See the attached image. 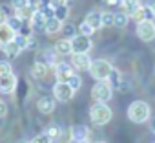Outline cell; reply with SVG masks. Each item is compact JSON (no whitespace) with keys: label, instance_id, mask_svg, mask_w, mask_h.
<instances>
[{"label":"cell","instance_id":"1","mask_svg":"<svg viewBox=\"0 0 155 143\" xmlns=\"http://www.w3.org/2000/svg\"><path fill=\"white\" fill-rule=\"evenodd\" d=\"M111 117H113V112H111V108L106 103H95V105H91V108H90V119H91V123L95 127L108 125L111 121Z\"/></svg>","mask_w":155,"mask_h":143},{"label":"cell","instance_id":"2","mask_svg":"<svg viewBox=\"0 0 155 143\" xmlns=\"http://www.w3.org/2000/svg\"><path fill=\"white\" fill-rule=\"evenodd\" d=\"M150 114H151V108L146 101H133L130 106H128V117L131 123H146L150 119Z\"/></svg>","mask_w":155,"mask_h":143},{"label":"cell","instance_id":"3","mask_svg":"<svg viewBox=\"0 0 155 143\" xmlns=\"http://www.w3.org/2000/svg\"><path fill=\"white\" fill-rule=\"evenodd\" d=\"M111 70H113V66H111L106 59H95V61H91L90 74H91V77L97 79V81H108Z\"/></svg>","mask_w":155,"mask_h":143},{"label":"cell","instance_id":"4","mask_svg":"<svg viewBox=\"0 0 155 143\" xmlns=\"http://www.w3.org/2000/svg\"><path fill=\"white\" fill-rule=\"evenodd\" d=\"M91 97L95 103H108L113 97V88L108 81H97L91 88Z\"/></svg>","mask_w":155,"mask_h":143},{"label":"cell","instance_id":"5","mask_svg":"<svg viewBox=\"0 0 155 143\" xmlns=\"http://www.w3.org/2000/svg\"><path fill=\"white\" fill-rule=\"evenodd\" d=\"M137 37L142 40V42H151L155 40V22L153 20H142V22H137Z\"/></svg>","mask_w":155,"mask_h":143},{"label":"cell","instance_id":"6","mask_svg":"<svg viewBox=\"0 0 155 143\" xmlns=\"http://www.w3.org/2000/svg\"><path fill=\"white\" fill-rule=\"evenodd\" d=\"M73 96H75V90L68 83H55V86H53V97L57 101L68 103V101L73 99Z\"/></svg>","mask_w":155,"mask_h":143},{"label":"cell","instance_id":"7","mask_svg":"<svg viewBox=\"0 0 155 143\" xmlns=\"http://www.w3.org/2000/svg\"><path fill=\"white\" fill-rule=\"evenodd\" d=\"M93 42H91V37H84L81 33H77L73 39H71V48H73V53H88L91 50Z\"/></svg>","mask_w":155,"mask_h":143},{"label":"cell","instance_id":"8","mask_svg":"<svg viewBox=\"0 0 155 143\" xmlns=\"http://www.w3.org/2000/svg\"><path fill=\"white\" fill-rule=\"evenodd\" d=\"M73 70L77 72H90V66H91V59L88 53H71V62Z\"/></svg>","mask_w":155,"mask_h":143},{"label":"cell","instance_id":"9","mask_svg":"<svg viewBox=\"0 0 155 143\" xmlns=\"http://www.w3.org/2000/svg\"><path fill=\"white\" fill-rule=\"evenodd\" d=\"M69 138H71V143H88L90 130L84 125H73L69 130Z\"/></svg>","mask_w":155,"mask_h":143},{"label":"cell","instance_id":"10","mask_svg":"<svg viewBox=\"0 0 155 143\" xmlns=\"http://www.w3.org/2000/svg\"><path fill=\"white\" fill-rule=\"evenodd\" d=\"M75 74L73 72V66L68 64V62H57L55 64V77H57V83H68V79Z\"/></svg>","mask_w":155,"mask_h":143},{"label":"cell","instance_id":"11","mask_svg":"<svg viewBox=\"0 0 155 143\" xmlns=\"http://www.w3.org/2000/svg\"><path fill=\"white\" fill-rule=\"evenodd\" d=\"M17 37V31L6 22V24H0V50H2L4 46H8L9 42H13Z\"/></svg>","mask_w":155,"mask_h":143},{"label":"cell","instance_id":"12","mask_svg":"<svg viewBox=\"0 0 155 143\" xmlns=\"http://www.w3.org/2000/svg\"><path fill=\"white\" fill-rule=\"evenodd\" d=\"M17 88V75L8 74V75H0V92L2 94H13Z\"/></svg>","mask_w":155,"mask_h":143},{"label":"cell","instance_id":"13","mask_svg":"<svg viewBox=\"0 0 155 143\" xmlns=\"http://www.w3.org/2000/svg\"><path fill=\"white\" fill-rule=\"evenodd\" d=\"M55 97H51V96H42L38 101H37V108H38V112L40 114H51L53 110H55Z\"/></svg>","mask_w":155,"mask_h":143},{"label":"cell","instance_id":"14","mask_svg":"<svg viewBox=\"0 0 155 143\" xmlns=\"http://www.w3.org/2000/svg\"><path fill=\"white\" fill-rule=\"evenodd\" d=\"M108 83L111 85V88H119V90H122V92L128 88V83H126L124 77L120 75V72L115 70V68L111 70V74H110V77H108Z\"/></svg>","mask_w":155,"mask_h":143},{"label":"cell","instance_id":"15","mask_svg":"<svg viewBox=\"0 0 155 143\" xmlns=\"http://www.w3.org/2000/svg\"><path fill=\"white\" fill-rule=\"evenodd\" d=\"M46 20H48V17H46L42 11H35L33 17H31V20H29L31 30H33V31H44V28H46Z\"/></svg>","mask_w":155,"mask_h":143},{"label":"cell","instance_id":"16","mask_svg":"<svg viewBox=\"0 0 155 143\" xmlns=\"http://www.w3.org/2000/svg\"><path fill=\"white\" fill-rule=\"evenodd\" d=\"M84 22H88L95 31H99L102 28V11H90L84 19Z\"/></svg>","mask_w":155,"mask_h":143},{"label":"cell","instance_id":"17","mask_svg":"<svg viewBox=\"0 0 155 143\" xmlns=\"http://www.w3.org/2000/svg\"><path fill=\"white\" fill-rule=\"evenodd\" d=\"M53 50L58 53V55H71L73 53V48H71V39H60L55 42Z\"/></svg>","mask_w":155,"mask_h":143},{"label":"cell","instance_id":"18","mask_svg":"<svg viewBox=\"0 0 155 143\" xmlns=\"http://www.w3.org/2000/svg\"><path fill=\"white\" fill-rule=\"evenodd\" d=\"M48 72H49V66L46 62H42V61H37L33 64V68H31V75L35 79H44L48 75Z\"/></svg>","mask_w":155,"mask_h":143},{"label":"cell","instance_id":"19","mask_svg":"<svg viewBox=\"0 0 155 143\" xmlns=\"http://www.w3.org/2000/svg\"><path fill=\"white\" fill-rule=\"evenodd\" d=\"M62 24H64V22H60L57 17H49V19L46 20V28H44V31L49 33V35H55V33L62 31Z\"/></svg>","mask_w":155,"mask_h":143},{"label":"cell","instance_id":"20","mask_svg":"<svg viewBox=\"0 0 155 143\" xmlns=\"http://www.w3.org/2000/svg\"><path fill=\"white\" fill-rule=\"evenodd\" d=\"M131 19H135L137 22H142V20H151V19H153V13H151V9H150L146 4H140V8L135 11V15H133Z\"/></svg>","mask_w":155,"mask_h":143},{"label":"cell","instance_id":"21","mask_svg":"<svg viewBox=\"0 0 155 143\" xmlns=\"http://www.w3.org/2000/svg\"><path fill=\"white\" fill-rule=\"evenodd\" d=\"M120 8H124L122 11L126 15H130V19H131L135 15V11L140 8V0H122V6Z\"/></svg>","mask_w":155,"mask_h":143},{"label":"cell","instance_id":"22","mask_svg":"<svg viewBox=\"0 0 155 143\" xmlns=\"http://www.w3.org/2000/svg\"><path fill=\"white\" fill-rule=\"evenodd\" d=\"M53 15H55L60 22H66V20H68V17H69V8H68V4L53 6Z\"/></svg>","mask_w":155,"mask_h":143},{"label":"cell","instance_id":"23","mask_svg":"<svg viewBox=\"0 0 155 143\" xmlns=\"http://www.w3.org/2000/svg\"><path fill=\"white\" fill-rule=\"evenodd\" d=\"M2 51L8 55V59H15V57H18L20 53H22V50H20V46L13 40V42H9L8 46H4L2 48Z\"/></svg>","mask_w":155,"mask_h":143},{"label":"cell","instance_id":"24","mask_svg":"<svg viewBox=\"0 0 155 143\" xmlns=\"http://www.w3.org/2000/svg\"><path fill=\"white\" fill-rule=\"evenodd\" d=\"M128 22H130V15H126L124 11H119V13H115V28H126L128 26Z\"/></svg>","mask_w":155,"mask_h":143},{"label":"cell","instance_id":"25","mask_svg":"<svg viewBox=\"0 0 155 143\" xmlns=\"http://www.w3.org/2000/svg\"><path fill=\"white\" fill-rule=\"evenodd\" d=\"M115 26V13L102 11V28H111Z\"/></svg>","mask_w":155,"mask_h":143},{"label":"cell","instance_id":"26","mask_svg":"<svg viewBox=\"0 0 155 143\" xmlns=\"http://www.w3.org/2000/svg\"><path fill=\"white\" fill-rule=\"evenodd\" d=\"M62 33H64V39H73L77 35V28L73 24L66 22V24H62Z\"/></svg>","mask_w":155,"mask_h":143},{"label":"cell","instance_id":"27","mask_svg":"<svg viewBox=\"0 0 155 143\" xmlns=\"http://www.w3.org/2000/svg\"><path fill=\"white\" fill-rule=\"evenodd\" d=\"M68 85L77 92V90H81V86H82V79H81V75L79 74H73L69 79H68Z\"/></svg>","mask_w":155,"mask_h":143},{"label":"cell","instance_id":"28","mask_svg":"<svg viewBox=\"0 0 155 143\" xmlns=\"http://www.w3.org/2000/svg\"><path fill=\"white\" fill-rule=\"evenodd\" d=\"M77 31H79L81 35H84V37H91V35L95 33V30H93L88 22H81V26L77 28Z\"/></svg>","mask_w":155,"mask_h":143},{"label":"cell","instance_id":"29","mask_svg":"<svg viewBox=\"0 0 155 143\" xmlns=\"http://www.w3.org/2000/svg\"><path fill=\"white\" fill-rule=\"evenodd\" d=\"M46 134H48L51 139H58V138H60V134H62V130H60V127H58V125H49V127L46 128Z\"/></svg>","mask_w":155,"mask_h":143},{"label":"cell","instance_id":"30","mask_svg":"<svg viewBox=\"0 0 155 143\" xmlns=\"http://www.w3.org/2000/svg\"><path fill=\"white\" fill-rule=\"evenodd\" d=\"M8 74H13L11 62L9 61H0V75H8Z\"/></svg>","mask_w":155,"mask_h":143},{"label":"cell","instance_id":"31","mask_svg":"<svg viewBox=\"0 0 155 143\" xmlns=\"http://www.w3.org/2000/svg\"><path fill=\"white\" fill-rule=\"evenodd\" d=\"M28 6H29V0H11V8L15 11H20V9H24Z\"/></svg>","mask_w":155,"mask_h":143},{"label":"cell","instance_id":"32","mask_svg":"<svg viewBox=\"0 0 155 143\" xmlns=\"http://www.w3.org/2000/svg\"><path fill=\"white\" fill-rule=\"evenodd\" d=\"M31 143H53V139H51L46 132H42V134H38L35 139H31Z\"/></svg>","mask_w":155,"mask_h":143},{"label":"cell","instance_id":"33","mask_svg":"<svg viewBox=\"0 0 155 143\" xmlns=\"http://www.w3.org/2000/svg\"><path fill=\"white\" fill-rule=\"evenodd\" d=\"M8 6H4V4H0V24H6L8 22Z\"/></svg>","mask_w":155,"mask_h":143},{"label":"cell","instance_id":"34","mask_svg":"<svg viewBox=\"0 0 155 143\" xmlns=\"http://www.w3.org/2000/svg\"><path fill=\"white\" fill-rule=\"evenodd\" d=\"M6 116H8V105L4 101H0V119L6 117Z\"/></svg>","mask_w":155,"mask_h":143},{"label":"cell","instance_id":"35","mask_svg":"<svg viewBox=\"0 0 155 143\" xmlns=\"http://www.w3.org/2000/svg\"><path fill=\"white\" fill-rule=\"evenodd\" d=\"M146 6L151 9V13H153V17H155V0H148V2H146Z\"/></svg>","mask_w":155,"mask_h":143},{"label":"cell","instance_id":"36","mask_svg":"<svg viewBox=\"0 0 155 143\" xmlns=\"http://www.w3.org/2000/svg\"><path fill=\"white\" fill-rule=\"evenodd\" d=\"M106 2H108L110 6H113V8H117V6H122V0H106Z\"/></svg>","mask_w":155,"mask_h":143},{"label":"cell","instance_id":"37","mask_svg":"<svg viewBox=\"0 0 155 143\" xmlns=\"http://www.w3.org/2000/svg\"><path fill=\"white\" fill-rule=\"evenodd\" d=\"M150 127H151V132L155 134V119H151V123H150Z\"/></svg>","mask_w":155,"mask_h":143},{"label":"cell","instance_id":"38","mask_svg":"<svg viewBox=\"0 0 155 143\" xmlns=\"http://www.w3.org/2000/svg\"><path fill=\"white\" fill-rule=\"evenodd\" d=\"M17 143H31V141H28V139H18Z\"/></svg>","mask_w":155,"mask_h":143},{"label":"cell","instance_id":"39","mask_svg":"<svg viewBox=\"0 0 155 143\" xmlns=\"http://www.w3.org/2000/svg\"><path fill=\"white\" fill-rule=\"evenodd\" d=\"M95 143H106V141H95Z\"/></svg>","mask_w":155,"mask_h":143},{"label":"cell","instance_id":"40","mask_svg":"<svg viewBox=\"0 0 155 143\" xmlns=\"http://www.w3.org/2000/svg\"><path fill=\"white\" fill-rule=\"evenodd\" d=\"M64 2H66V4H68V2H69V0H64Z\"/></svg>","mask_w":155,"mask_h":143}]
</instances>
